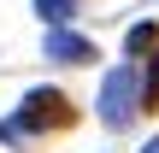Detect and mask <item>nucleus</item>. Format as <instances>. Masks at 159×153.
Instances as JSON below:
<instances>
[{"label":"nucleus","mask_w":159,"mask_h":153,"mask_svg":"<svg viewBox=\"0 0 159 153\" xmlns=\"http://www.w3.org/2000/svg\"><path fill=\"white\" fill-rule=\"evenodd\" d=\"M142 112H159V47L148 53V77H142Z\"/></svg>","instance_id":"423d86ee"},{"label":"nucleus","mask_w":159,"mask_h":153,"mask_svg":"<svg viewBox=\"0 0 159 153\" xmlns=\"http://www.w3.org/2000/svg\"><path fill=\"white\" fill-rule=\"evenodd\" d=\"M12 124H18V130L35 142V136H47V130H71V124H77V106H71L59 88H30Z\"/></svg>","instance_id":"f03ea898"},{"label":"nucleus","mask_w":159,"mask_h":153,"mask_svg":"<svg viewBox=\"0 0 159 153\" xmlns=\"http://www.w3.org/2000/svg\"><path fill=\"white\" fill-rule=\"evenodd\" d=\"M136 118H142V77H136V65H112L100 83V124L130 130Z\"/></svg>","instance_id":"f257e3e1"},{"label":"nucleus","mask_w":159,"mask_h":153,"mask_svg":"<svg viewBox=\"0 0 159 153\" xmlns=\"http://www.w3.org/2000/svg\"><path fill=\"white\" fill-rule=\"evenodd\" d=\"M35 18H41L47 29H65V24L77 18V0H35Z\"/></svg>","instance_id":"39448f33"},{"label":"nucleus","mask_w":159,"mask_h":153,"mask_svg":"<svg viewBox=\"0 0 159 153\" xmlns=\"http://www.w3.org/2000/svg\"><path fill=\"white\" fill-rule=\"evenodd\" d=\"M153 47H159V24H153V18H142V24L124 35V53H130V59H148Z\"/></svg>","instance_id":"20e7f679"},{"label":"nucleus","mask_w":159,"mask_h":153,"mask_svg":"<svg viewBox=\"0 0 159 153\" xmlns=\"http://www.w3.org/2000/svg\"><path fill=\"white\" fill-rule=\"evenodd\" d=\"M41 53H47V59H59V65H94V59H100V53H94V41H89V35H77V29H47Z\"/></svg>","instance_id":"7ed1b4c3"},{"label":"nucleus","mask_w":159,"mask_h":153,"mask_svg":"<svg viewBox=\"0 0 159 153\" xmlns=\"http://www.w3.org/2000/svg\"><path fill=\"white\" fill-rule=\"evenodd\" d=\"M142 153H159V136H153V142H148V147H142Z\"/></svg>","instance_id":"6e6552de"},{"label":"nucleus","mask_w":159,"mask_h":153,"mask_svg":"<svg viewBox=\"0 0 159 153\" xmlns=\"http://www.w3.org/2000/svg\"><path fill=\"white\" fill-rule=\"evenodd\" d=\"M0 142H6V147H30V136H24L12 118H0Z\"/></svg>","instance_id":"0eeeda50"}]
</instances>
